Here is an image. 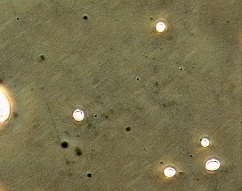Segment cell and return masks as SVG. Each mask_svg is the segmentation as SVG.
<instances>
[{
  "label": "cell",
  "mask_w": 242,
  "mask_h": 191,
  "mask_svg": "<svg viewBox=\"0 0 242 191\" xmlns=\"http://www.w3.org/2000/svg\"><path fill=\"white\" fill-rule=\"evenodd\" d=\"M10 113L9 101L5 93L0 88V123L8 119Z\"/></svg>",
  "instance_id": "cell-1"
},
{
  "label": "cell",
  "mask_w": 242,
  "mask_h": 191,
  "mask_svg": "<svg viewBox=\"0 0 242 191\" xmlns=\"http://www.w3.org/2000/svg\"><path fill=\"white\" fill-rule=\"evenodd\" d=\"M219 163L218 162L215 161H211L207 164V168L209 170H214L215 169L219 168Z\"/></svg>",
  "instance_id": "cell-2"
},
{
  "label": "cell",
  "mask_w": 242,
  "mask_h": 191,
  "mask_svg": "<svg viewBox=\"0 0 242 191\" xmlns=\"http://www.w3.org/2000/svg\"><path fill=\"white\" fill-rule=\"evenodd\" d=\"M165 171H166V175L168 177L173 175L175 174V171L173 170V169H169V170H168V169L166 170V169Z\"/></svg>",
  "instance_id": "cell-3"
}]
</instances>
